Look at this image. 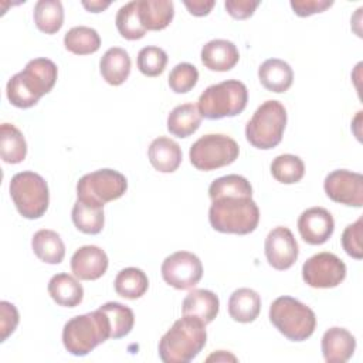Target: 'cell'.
Masks as SVG:
<instances>
[{"instance_id": "1", "label": "cell", "mask_w": 363, "mask_h": 363, "mask_svg": "<svg viewBox=\"0 0 363 363\" xmlns=\"http://www.w3.org/2000/svg\"><path fill=\"white\" fill-rule=\"evenodd\" d=\"M57 75V65L51 60L34 58L26 64L23 71L9 79L6 88L7 99L17 108H31L54 88Z\"/></svg>"}, {"instance_id": "2", "label": "cell", "mask_w": 363, "mask_h": 363, "mask_svg": "<svg viewBox=\"0 0 363 363\" xmlns=\"http://www.w3.org/2000/svg\"><path fill=\"white\" fill-rule=\"evenodd\" d=\"M206 325L190 316L177 319L159 342V357L164 363H187L206 346Z\"/></svg>"}, {"instance_id": "3", "label": "cell", "mask_w": 363, "mask_h": 363, "mask_svg": "<svg viewBox=\"0 0 363 363\" xmlns=\"http://www.w3.org/2000/svg\"><path fill=\"white\" fill-rule=\"evenodd\" d=\"M211 227L224 234L245 235L259 223V208L252 197H218L208 210Z\"/></svg>"}, {"instance_id": "4", "label": "cell", "mask_w": 363, "mask_h": 363, "mask_svg": "<svg viewBox=\"0 0 363 363\" xmlns=\"http://www.w3.org/2000/svg\"><path fill=\"white\" fill-rule=\"evenodd\" d=\"M108 339H111L109 320L99 308L94 312L74 316L62 329L64 347L74 356H86Z\"/></svg>"}, {"instance_id": "5", "label": "cell", "mask_w": 363, "mask_h": 363, "mask_svg": "<svg viewBox=\"0 0 363 363\" xmlns=\"http://www.w3.org/2000/svg\"><path fill=\"white\" fill-rule=\"evenodd\" d=\"M248 101V89L238 79H227L207 86L199 96L197 109L201 118L221 119L241 113Z\"/></svg>"}, {"instance_id": "6", "label": "cell", "mask_w": 363, "mask_h": 363, "mask_svg": "<svg viewBox=\"0 0 363 363\" xmlns=\"http://www.w3.org/2000/svg\"><path fill=\"white\" fill-rule=\"evenodd\" d=\"M269 320L292 342L306 340L316 328L315 312L292 296H279L271 303Z\"/></svg>"}, {"instance_id": "7", "label": "cell", "mask_w": 363, "mask_h": 363, "mask_svg": "<svg viewBox=\"0 0 363 363\" xmlns=\"http://www.w3.org/2000/svg\"><path fill=\"white\" fill-rule=\"evenodd\" d=\"M286 125V109L279 101H265L245 125V138L257 149L269 150L281 143Z\"/></svg>"}, {"instance_id": "8", "label": "cell", "mask_w": 363, "mask_h": 363, "mask_svg": "<svg viewBox=\"0 0 363 363\" xmlns=\"http://www.w3.org/2000/svg\"><path fill=\"white\" fill-rule=\"evenodd\" d=\"M10 196L17 211L24 218H40L48 208V186L47 182L38 173H16L10 182Z\"/></svg>"}, {"instance_id": "9", "label": "cell", "mask_w": 363, "mask_h": 363, "mask_svg": "<svg viewBox=\"0 0 363 363\" xmlns=\"http://www.w3.org/2000/svg\"><path fill=\"white\" fill-rule=\"evenodd\" d=\"M237 142L223 133H208L190 146V162L197 170L210 172L231 164L238 157Z\"/></svg>"}, {"instance_id": "10", "label": "cell", "mask_w": 363, "mask_h": 363, "mask_svg": "<svg viewBox=\"0 0 363 363\" xmlns=\"http://www.w3.org/2000/svg\"><path fill=\"white\" fill-rule=\"evenodd\" d=\"M126 177L113 169H99L84 174L77 183V199L105 206L125 194Z\"/></svg>"}, {"instance_id": "11", "label": "cell", "mask_w": 363, "mask_h": 363, "mask_svg": "<svg viewBox=\"0 0 363 363\" xmlns=\"http://www.w3.org/2000/svg\"><path fill=\"white\" fill-rule=\"evenodd\" d=\"M302 278L312 288H335L346 278V265L332 252H319L305 261Z\"/></svg>"}, {"instance_id": "12", "label": "cell", "mask_w": 363, "mask_h": 363, "mask_svg": "<svg viewBox=\"0 0 363 363\" xmlns=\"http://www.w3.org/2000/svg\"><path fill=\"white\" fill-rule=\"evenodd\" d=\"M160 271L164 282L176 289H190L203 277L200 258L189 251H177L166 257Z\"/></svg>"}, {"instance_id": "13", "label": "cell", "mask_w": 363, "mask_h": 363, "mask_svg": "<svg viewBox=\"0 0 363 363\" xmlns=\"http://www.w3.org/2000/svg\"><path fill=\"white\" fill-rule=\"evenodd\" d=\"M326 196L349 207L363 206V176L356 172L339 169L330 172L323 182Z\"/></svg>"}, {"instance_id": "14", "label": "cell", "mask_w": 363, "mask_h": 363, "mask_svg": "<svg viewBox=\"0 0 363 363\" xmlns=\"http://www.w3.org/2000/svg\"><path fill=\"white\" fill-rule=\"evenodd\" d=\"M298 255V242L288 227L278 225L268 233L265 238V257L272 268L285 271L296 262Z\"/></svg>"}, {"instance_id": "15", "label": "cell", "mask_w": 363, "mask_h": 363, "mask_svg": "<svg viewBox=\"0 0 363 363\" xmlns=\"http://www.w3.org/2000/svg\"><path fill=\"white\" fill-rule=\"evenodd\" d=\"M298 230L302 240L311 245L325 244L333 234L335 221L323 207H311L298 218Z\"/></svg>"}, {"instance_id": "16", "label": "cell", "mask_w": 363, "mask_h": 363, "mask_svg": "<svg viewBox=\"0 0 363 363\" xmlns=\"http://www.w3.org/2000/svg\"><path fill=\"white\" fill-rule=\"evenodd\" d=\"M108 255L96 245H84L78 248L71 258L72 274L82 281H95L108 269Z\"/></svg>"}, {"instance_id": "17", "label": "cell", "mask_w": 363, "mask_h": 363, "mask_svg": "<svg viewBox=\"0 0 363 363\" xmlns=\"http://www.w3.org/2000/svg\"><path fill=\"white\" fill-rule=\"evenodd\" d=\"M322 354L328 363H346L354 353L356 339L345 328H329L322 336Z\"/></svg>"}, {"instance_id": "18", "label": "cell", "mask_w": 363, "mask_h": 363, "mask_svg": "<svg viewBox=\"0 0 363 363\" xmlns=\"http://www.w3.org/2000/svg\"><path fill=\"white\" fill-rule=\"evenodd\" d=\"M200 57L203 65L210 71L225 72L235 67L240 60V52L234 43L216 38L203 45Z\"/></svg>"}, {"instance_id": "19", "label": "cell", "mask_w": 363, "mask_h": 363, "mask_svg": "<svg viewBox=\"0 0 363 363\" xmlns=\"http://www.w3.org/2000/svg\"><path fill=\"white\" fill-rule=\"evenodd\" d=\"M218 296L208 289L190 291L182 303L183 316H190L201 320L204 325L213 322L218 313Z\"/></svg>"}, {"instance_id": "20", "label": "cell", "mask_w": 363, "mask_h": 363, "mask_svg": "<svg viewBox=\"0 0 363 363\" xmlns=\"http://www.w3.org/2000/svg\"><path fill=\"white\" fill-rule=\"evenodd\" d=\"M147 156L150 164L160 173L176 172L183 159L180 146L166 136H159L152 140L147 149Z\"/></svg>"}, {"instance_id": "21", "label": "cell", "mask_w": 363, "mask_h": 363, "mask_svg": "<svg viewBox=\"0 0 363 363\" xmlns=\"http://www.w3.org/2000/svg\"><path fill=\"white\" fill-rule=\"evenodd\" d=\"M258 78L265 89L281 94L291 88L294 81V71L291 65L284 60L269 58L259 65Z\"/></svg>"}, {"instance_id": "22", "label": "cell", "mask_w": 363, "mask_h": 363, "mask_svg": "<svg viewBox=\"0 0 363 363\" xmlns=\"http://www.w3.org/2000/svg\"><path fill=\"white\" fill-rule=\"evenodd\" d=\"M48 294L52 301L65 308H75L82 302L84 288L79 281L65 272L55 274L48 282Z\"/></svg>"}, {"instance_id": "23", "label": "cell", "mask_w": 363, "mask_h": 363, "mask_svg": "<svg viewBox=\"0 0 363 363\" xmlns=\"http://www.w3.org/2000/svg\"><path fill=\"white\" fill-rule=\"evenodd\" d=\"M99 71L109 85H122L130 74V57L128 51L121 47L106 50L99 61Z\"/></svg>"}, {"instance_id": "24", "label": "cell", "mask_w": 363, "mask_h": 363, "mask_svg": "<svg viewBox=\"0 0 363 363\" xmlns=\"http://www.w3.org/2000/svg\"><path fill=\"white\" fill-rule=\"evenodd\" d=\"M261 312V296L251 288L235 289L228 299V313L235 322H254Z\"/></svg>"}, {"instance_id": "25", "label": "cell", "mask_w": 363, "mask_h": 363, "mask_svg": "<svg viewBox=\"0 0 363 363\" xmlns=\"http://www.w3.org/2000/svg\"><path fill=\"white\" fill-rule=\"evenodd\" d=\"M139 17L147 31L166 28L174 16L173 1L169 0H138Z\"/></svg>"}, {"instance_id": "26", "label": "cell", "mask_w": 363, "mask_h": 363, "mask_svg": "<svg viewBox=\"0 0 363 363\" xmlns=\"http://www.w3.org/2000/svg\"><path fill=\"white\" fill-rule=\"evenodd\" d=\"M72 223L84 234H98L105 224L104 206L84 199H77L72 207Z\"/></svg>"}, {"instance_id": "27", "label": "cell", "mask_w": 363, "mask_h": 363, "mask_svg": "<svg viewBox=\"0 0 363 363\" xmlns=\"http://www.w3.org/2000/svg\"><path fill=\"white\" fill-rule=\"evenodd\" d=\"M31 247L38 259L57 265L64 259L65 245L58 233L52 230H38L31 240Z\"/></svg>"}, {"instance_id": "28", "label": "cell", "mask_w": 363, "mask_h": 363, "mask_svg": "<svg viewBox=\"0 0 363 363\" xmlns=\"http://www.w3.org/2000/svg\"><path fill=\"white\" fill-rule=\"evenodd\" d=\"M201 123V115L196 105L183 104L172 109L167 116V130L177 138H189Z\"/></svg>"}, {"instance_id": "29", "label": "cell", "mask_w": 363, "mask_h": 363, "mask_svg": "<svg viewBox=\"0 0 363 363\" xmlns=\"http://www.w3.org/2000/svg\"><path fill=\"white\" fill-rule=\"evenodd\" d=\"M0 155L6 163L17 164L26 159L27 143L23 133L11 123L0 126Z\"/></svg>"}, {"instance_id": "30", "label": "cell", "mask_w": 363, "mask_h": 363, "mask_svg": "<svg viewBox=\"0 0 363 363\" xmlns=\"http://www.w3.org/2000/svg\"><path fill=\"white\" fill-rule=\"evenodd\" d=\"M115 292L126 299H138L145 295L149 288V279L146 274L135 267L123 268L118 272L113 281Z\"/></svg>"}, {"instance_id": "31", "label": "cell", "mask_w": 363, "mask_h": 363, "mask_svg": "<svg viewBox=\"0 0 363 363\" xmlns=\"http://www.w3.org/2000/svg\"><path fill=\"white\" fill-rule=\"evenodd\" d=\"M64 47L77 55L94 54L101 47V37L95 28L86 26H77L64 35Z\"/></svg>"}, {"instance_id": "32", "label": "cell", "mask_w": 363, "mask_h": 363, "mask_svg": "<svg viewBox=\"0 0 363 363\" xmlns=\"http://www.w3.org/2000/svg\"><path fill=\"white\" fill-rule=\"evenodd\" d=\"M34 23L45 34H55L64 24V9L58 0H40L34 6Z\"/></svg>"}, {"instance_id": "33", "label": "cell", "mask_w": 363, "mask_h": 363, "mask_svg": "<svg viewBox=\"0 0 363 363\" xmlns=\"http://www.w3.org/2000/svg\"><path fill=\"white\" fill-rule=\"evenodd\" d=\"M99 309L109 320L111 339H121L130 333L135 323V315L130 308L119 302H106Z\"/></svg>"}, {"instance_id": "34", "label": "cell", "mask_w": 363, "mask_h": 363, "mask_svg": "<svg viewBox=\"0 0 363 363\" xmlns=\"http://www.w3.org/2000/svg\"><path fill=\"white\" fill-rule=\"evenodd\" d=\"M208 196L211 200L218 197H252V187L244 176L227 174L210 184Z\"/></svg>"}, {"instance_id": "35", "label": "cell", "mask_w": 363, "mask_h": 363, "mask_svg": "<svg viewBox=\"0 0 363 363\" xmlns=\"http://www.w3.org/2000/svg\"><path fill=\"white\" fill-rule=\"evenodd\" d=\"M272 177L284 184L298 183L305 174V164L299 156L285 153L277 156L271 163Z\"/></svg>"}, {"instance_id": "36", "label": "cell", "mask_w": 363, "mask_h": 363, "mask_svg": "<svg viewBox=\"0 0 363 363\" xmlns=\"http://www.w3.org/2000/svg\"><path fill=\"white\" fill-rule=\"evenodd\" d=\"M115 24L119 34L126 40H139L145 37L147 31L140 21L138 1H130L122 6L116 13Z\"/></svg>"}, {"instance_id": "37", "label": "cell", "mask_w": 363, "mask_h": 363, "mask_svg": "<svg viewBox=\"0 0 363 363\" xmlns=\"http://www.w3.org/2000/svg\"><path fill=\"white\" fill-rule=\"evenodd\" d=\"M138 68L146 77L160 75L167 64V54L156 45L143 47L138 54Z\"/></svg>"}, {"instance_id": "38", "label": "cell", "mask_w": 363, "mask_h": 363, "mask_svg": "<svg viewBox=\"0 0 363 363\" xmlns=\"http://www.w3.org/2000/svg\"><path fill=\"white\" fill-rule=\"evenodd\" d=\"M199 81V71L190 62H180L174 65L169 74V86L176 94H186L191 91Z\"/></svg>"}, {"instance_id": "39", "label": "cell", "mask_w": 363, "mask_h": 363, "mask_svg": "<svg viewBox=\"0 0 363 363\" xmlns=\"http://www.w3.org/2000/svg\"><path fill=\"white\" fill-rule=\"evenodd\" d=\"M362 233H363V218L360 217L353 224H349L342 234V247L346 251V254L354 259L363 258Z\"/></svg>"}, {"instance_id": "40", "label": "cell", "mask_w": 363, "mask_h": 363, "mask_svg": "<svg viewBox=\"0 0 363 363\" xmlns=\"http://www.w3.org/2000/svg\"><path fill=\"white\" fill-rule=\"evenodd\" d=\"M18 325V311L17 308L7 302H0V330H1V342H4L17 328Z\"/></svg>"}, {"instance_id": "41", "label": "cell", "mask_w": 363, "mask_h": 363, "mask_svg": "<svg viewBox=\"0 0 363 363\" xmlns=\"http://www.w3.org/2000/svg\"><path fill=\"white\" fill-rule=\"evenodd\" d=\"M289 4L296 16L309 17L312 14L325 11L333 4V1L332 0H291Z\"/></svg>"}, {"instance_id": "42", "label": "cell", "mask_w": 363, "mask_h": 363, "mask_svg": "<svg viewBox=\"0 0 363 363\" xmlns=\"http://www.w3.org/2000/svg\"><path fill=\"white\" fill-rule=\"evenodd\" d=\"M258 6H259V1H251V0H227L224 3L227 13L235 20H245L251 17Z\"/></svg>"}, {"instance_id": "43", "label": "cell", "mask_w": 363, "mask_h": 363, "mask_svg": "<svg viewBox=\"0 0 363 363\" xmlns=\"http://www.w3.org/2000/svg\"><path fill=\"white\" fill-rule=\"evenodd\" d=\"M183 4L187 7L190 14H193L196 17H203L211 11L216 1L214 0H193V1L184 0Z\"/></svg>"}, {"instance_id": "44", "label": "cell", "mask_w": 363, "mask_h": 363, "mask_svg": "<svg viewBox=\"0 0 363 363\" xmlns=\"http://www.w3.org/2000/svg\"><path fill=\"white\" fill-rule=\"evenodd\" d=\"M111 4V1H99V0H94V1H82V6L91 11V13H101L105 9H108Z\"/></svg>"}, {"instance_id": "45", "label": "cell", "mask_w": 363, "mask_h": 363, "mask_svg": "<svg viewBox=\"0 0 363 363\" xmlns=\"http://www.w3.org/2000/svg\"><path fill=\"white\" fill-rule=\"evenodd\" d=\"M210 360H216V362L233 360V362H235L237 357L233 356V354H230V353H227V352H224V350H218L217 353H213V354H210V356L207 357V362H210Z\"/></svg>"}]
</instances>
